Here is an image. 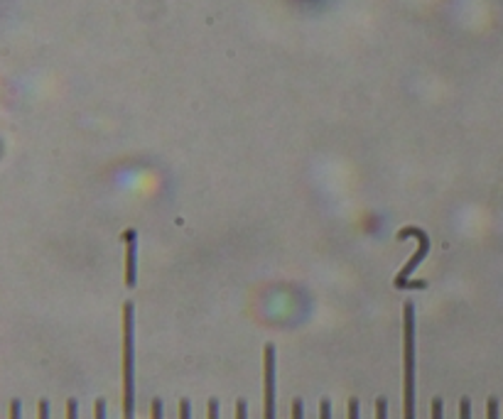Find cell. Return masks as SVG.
<instances>
[{"label": "cell", "instance_id": "obj_1", "mask_svg": "<svg viewBox=\"0 0 503 419\" xmlns=\"http://www.w3.org/2000/svg\"><path fill=\"white\" fill-rule=\"evenodd\" d=\"M403 419H415V307L403 309Z\"/></svg>", "mask_w": 503, "mask_h": 419}, {"label": "cell", "instance_id": "obj_20", "mask_svg": "<svg viewBox=\"0 0 503 419\" xmlns=\"http://www.w3.org/2000/svg\"><path fill=\"white\" fill-rule=\"evenodd\" d=\"M10 419H20V402L13 400V405H10Z\"/></svg>", "mask_w": 503, "mask_h": 419}, {"label": "cell", "instance_id": "obj_19", "mask_svg": "<svg viewBox=\"0 0 503 419\" xmlns=\"http://www.w3.org/2000/svg\"><path fill=\"white\" fill-rule=\"evenodd\" d=\"M209 419H219V402H209Z\"/></svg>", "mask_w": 503, "mask_h": 419}, {"label": "cell", "instance_id": "obj_13", "mask_svg": "<svg viewBox=\"0 0 503 419\" xmlns=\"http://www.w3.org/2000/svg\"><path fill=\"white\" fill-rule=\"evenodd\" d=\"M162 400H153V405H150V419H162Z\"/></svg>", "mask_w": 503, "mask_h": 419}, {"label": "cell", "instance_id": "obj_3", "mask_svg": "<svg viewBox=\"0 0 503 419\" xmlns=\"http://www.w3.org/2000/svg\"><path fill=\"white\" fill-rule=\"evenodd\" d=\"M396 238L398 241H405V238H415V241H418V250H415V255L405 263V268L396 275L398 290H408L413 272L418 270V265L427 258V253H430V238H427V233H425L423 228H418V226H405V228L398 231Z\"/></svg>", "mask_w": 503, "mask_h": 419}, {"label": "cell", "instance_id": "obj_14", "mask_svg": "<svg viewBox=\"0 0 503 419\" xmlns=\"http://www.w3.org/2000/svg\"><path fill=\"white\" fill-rule=\"evenodd\" d=\"M319 419H332V405H329V400H322V405H319Z\"/></svg>", "mask_w": 503, "mask_h": 419}, {"label": "cell", "instance_id": "obj_4", "mask_svg": "<svg viewBox=\"0 0 503 419\" xmlns=\"http://www.w3.org/2000/svg\"><path fill=\"white\" fill-rule=\"evenodd\" d=\"M263 375H265V407L263 417L275 419V346L268 343L263 353Z\"/></svg>", "mask_w": 503, "mask_h": 419}, {"label": "cell", "instance_id": "obj_17", "mask_svg": "<svg viewBox=\"0 0 503 419\" xmlns=\"http://www.w3.org/2000/svg\"><path fill=\"white\" fill-rule=\"evenodd\" d=\"M359 400H349V419H359Z\"/></svg>", "mask_w": 503, "mask_h": 419}, {"label": "cell", "instance_id": "obj_10", "mask_svg": "<svg viewBox=\"0 0 503 419\" xmlns=\"http://www.w3.org/2000/svg\"><path fill=\"white\" fill-rule=\"evenodd\" d=\"M292 419H305V405H302L300 397L292 402Z\"/></svg>", "mask_w": 503, "mask_h": 419}, {"label": "cell", "instance_id": "obj_2", "mask_svg": "<svg viewBox=\"0 0 503 419\" xmlns=\"http://www.w3.org/2000/svg\"><path fill=\"white\" fill-rule=\"evenodd\" d=\"M135 307H123V419H135Z\"/></svg>", "mask_w": 503, "mask_h": 419}, {"label": "cell", "instance_id": "obj_15", "mask_svg": "<svg viewBox=\"0 0 503 419\" xmlns=\"http://www.w3.org/2000/svg\"><path fill=\"white\" fill-rule=\"evenodd\" d=\"M236 419H248V405H246V400H238V405H236Z\"/></svg>", "mask_w": 503, "mask_h": 419}, {"label": "cell", "instance_id": "obj_7", "mask_svg": "<svg viewBox=\"0 0 503 419\" xmlns=\"http://www.w3.org/2000/svg\"><path fill=\"white\" fill-rule=\"evenodd\" d=\"M376 419H388V400L378 397L376 400Z\"/></svg>", "mask_w": 503, "mask_h": 419}, {"label": "cell", "instance_id": "obj_5", "mask_svg": "<svg viewBox=\"0 0 503 419\" xmlns=\"http://www.w3.org/2000/svg\"><path fill=\"white\" fill-rule=\"evenodd\" d=\"M123 241H126V287H130L133 290L135 282H138V233L130 231L128 228L126 233H123Z\"/></svg>", "mask_w": 503, "mask_h": 419}, {"label": "cell", "instance_id": "obj_11", "mask_svg": "<svg viewBox=\"0 0 503 419\" xmlns=\"http://www.w3.org/2000/svg\"><path fill=\"white\" fill-rule=\"evenodd\" d=\"M94 419H106V402L96 400L94 405Z\"/></svg>", "mask_w": 503, "mask_h": 419}, {"label": "cell", "instance_id": "obj_6", "mask_svg": "<svg viewBox=\"0 0 503 419\" xmlns=\"http://www.w3.org/2000/svg\"><path fill=\"white\" fill-rule=\"evenodd\" d=\"M486 419H499V400L496 397L486 402Z\"/></svg>", "mask_w": 503, "mask_h": 419}, {"label": "cell", "instance_id": "obj_8", "mask_svg": "<svg viewBox=\"0 0 503 419\" xmlns=\"http://www.w3.org/2000/svg\"><path fill=\"white\" fill-rule=\"evenodd\" d=\"M432 419H442L445 417V405H442V400L440 397H435V400H432Z\"/></svg>", "mask_w": 503, "mask_h": 419}, {"label": "cell", "instance_id": "obj_12", "mask_svg": "<svg viewBox=\"0 0 503 419\" xmlns=\"http://www.w3.org/2000/svg\"><path fill=\"white\" fill-rule=\"evenodd\" d=\"M37 419H49V402L47 400L37 405Z\"/></svg>", "mask_w": 503, "mask_h": 419}, {"label": "cell", "instance_id": "obj_18", "mask_svg": "<svg viewBox=\"0 0 503 419\" xmlns=\"http://www.w3.org/2000/svg\"><path fill=\"white\" fill-rule=\"evenodd\" d=\"M76 415H79L76 412V400H69L67 402V419H76Z\"/></svg>", "mask_w": 503, "mask_h": 419}, {"label": "cell", "instance_id": "obj_9", "mask_svg": "<svg viewBox=\"0 0 503 419\" xmlns=\"http://www.w3.org/2000/svg\"><path fill=\"white\" fill-rule=\"evenodd\" d=\"M459 419H472V402L467 397L459 402Z\"/></svg>", "mask_w": 503, "mask_h": 419}, {"label": "cell", "instance_id": "obj_16", "mask_svg": "<svg viewBox=\"0 0 503 419\" xmlns=\"http://www.w3.org/2000/svg\"><path fill=\"white\" fill-rule=\"evenodd\" d=\"M180 419H192V405H189V400L180 402Z\"/></svg>", "mask_w": 503, "mask_h": 419}]
</instances>
